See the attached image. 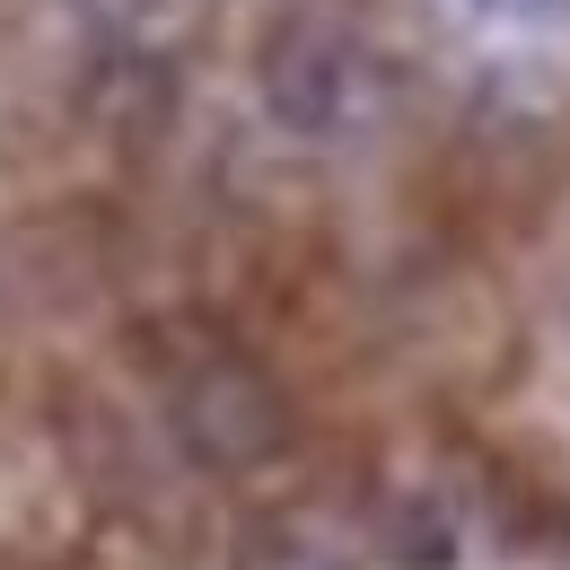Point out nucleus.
<instances>
[{
    "label": "nucleus",
    "mask_w": 570,
    "mask_h": 570,
    "mask_svg": "<svg viewBox=\"0 0 570 570\" xmlns=\"http://www.w3.org/2000/svg\"><path fill=\"white\" fill-rule=\"evenodd\" d=\"M264 97L289 132H343L368 106V71H360V45L334 27H298L282 53L264 62Z\"/></svg>",
    "instance_id": "nucleus-1"
},
{
    "label": "nucleus",
    "mask_w": 570,
    "mask_h": 570,
    "mask_svg": "<svg viewBox=\"0 0 570 570\" xmlns=\"http://www.w3.org/2000/svg\"><path fill=\"white\" fill-rule=\"evenodd\" d=\"M176 430H185V448L203 465H255L264 448H282V404H273L264 377L212 368V377H194L176 395Z\"/></svg>",
    "instance_id": "nucleus-2"
},
{
    "label": "nucleus",
    "mask_w": 570,
    "mask_h": 570,
    "mask_svg": "<svg viewBox=\"0 0 570 570\" xmlns=\"http://www.w3.org/2000/svg\"><path fill=\"white\" fill-rule=\"evenodd\" d=\"M465 36L483 45H544V36H570V0H439Z\"/></svg>",
    "instance_id": "nucleus-3"
},
{
    "label": "nucleus",
    "mask_w": 570,
    "mask_h": 570,
    "mask_svg": "<svg viewBox=\"0 0 570 570\" xmlns=\"http://www.w3.org/2000/svg\"><path fill=\"white\" fill-rule=\"evenodd\" d=\"M246 570H334V553H316V535H264Z\"/></svg>",
    "instance_id": "nucleus-4"
}]
</instances>
